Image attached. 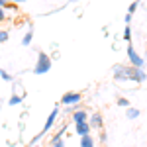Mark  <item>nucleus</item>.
<instances>
[{"label": "nucleus", "mask_w": 147, "mask_h": 147, "mask_svg": "<svg viewBox=\"0 0 147 147\" xmlns=\"http://www.w3.org/2000/svg\"><path fill=\"white\" fill-rule=\"evenodd\" d=\"M51 69V59L45 55V53H39V59H37V67H35V73L37 75H43Z\"/></svg>", "instance_id": "obj_1"}, {"label": "nucleus", "mask_w": 147, "mask_h": 147, "mask_svg": "<svg viewBox=\"0 0 147 147\" xmlns=\"http://www.w3.org/2000/svg\"><path fill=\"white\" fill-rule=\"evenodd\" d=\"M127 55H129V61H131V65H134V67H141V65H143V59L134 51V47H131V45L127 47Z\"/></svg>", "instance_id": "obj_2"}, {"label": "nucleus", "mask_w": 147, "mask_h": 147, "mask_svg": "<svg viewBox=\"0 0 147 147\" xmlns=\"http://www.w3.org/2000/svg\"><path fill=\"white\" fill-rule=\"evenodd\" d=\"M63 104H75V102H80V94L79 92H67L63 98H61Z\"/></svg>", "instance_id": "obj_3"}, {"label": "nucleus", "mask_w": 147, "mask_h": 147, "mask_svg": "<svg viewBox=\"0 0 147 147\" xmlns=\"http://www.w3.org/2000/svg\"><path fill=\"white\" fill-rule=\"evenodd\" d=\"M63 136H65V125H63V129H61V131H59V134H57V136L53 137V139H51V145H53V147H65L63 143H61Z\"/></svg>", "instance_id": "obj_4"}, {"label": "nucleus", "mask_w": 147, "mask_h": 147, "mask_svg": "<svg viewBox=\"0 0 147 147\" xmlns=\"http://www.w3.org/2000/svg\"><path fill=\"white\" fill-rule=\"evenodd\" d=\"M73 120H75V124H77V125L84 124V122H86V112H82V110L75 112V114H73Z\"/></svg>", "instance_id": "obj_5"}, {"label": "nucleus", "mask_w": 147, "mask_h": 147, "mask_svg": "<svg viewBox=\"0 0 147 147\" xmlns=\"http://www.w3.org/2000/svg\"><path fill=\"white\" fill-rule=\"evenodd\" d=\"M88 131H90V124H79L77 125V134H79L80 137H84V136H88Z\"/></svg>", "instance_id": "obj_6"}, {"label": "nucleus", "mask_w": 147, "mask_h": 147, "mask_svg": "<svg viewBox=\"0 0 147 147\" xmlns=\"http://www.w3.org/2000/svg\"><path fill=\"white\" fill-rule=\"evenodd\" d=\"M57 112H59V110H57V108H55V110L51 112V116L47 118V122H45V127H43V134L51 129V125H53V122H55V118H57Z\"/></svg>", "instance_id": "obj_7"}, {"label": "nucleus", "mask_w": 147, "mask_h": 147, "mask_svg": "<svg viewBox=\"0 0 147 147\" xmlns=\"http://www.w3.org/2000/svg\"><path fill=\"white\" fill-rule=\"evenodd\" d=\"M80 147H94V141H92L90 136H84L80 139Z\"/></svg>", "instance_id": "obj_8"}, {"label": "nucleus", "mask_w": 147, "mask_h": 147, "mask_svg": "<svg viewBox=\"0 0 147 147\" xmlns=\"http://www.w3.org/2000/svg\"><path fill=\"white\" fill-rule=\"evenodd\" d=\"M90 124L94 125V127H100V125H102V118H100V114H94V116H92V118H90Z\"/></svg>", "instance_id": "obj_9"}, {"label": "nucleus", "mask_w": 147, "mask_h": 147, "mask_svg": "<svg viewBox=\"0 0 147 147\" xmlns=\"http://www.w3.org/2000/svg\"><path fill=\"white\" fill-rule=\"evenodd\" d=\"M30 41H32V32H30V34H26V35H24L22 43H24V45H28V43H30Z\"/></svg>", "instance_id": "obj_10"}, {"label": "nucleus", "mask_w": 147, "mask_h": 147, "mask_svg": "<svg viewBox=\"0 0 147 147\" xmlns=\"http://www.w3.org/2000/svg\"><path fill=\"white\" fill-rule=\"evenodd\" d=\"M8 39V34L6 32H0V41H6Z\"/></svg>", "instance_id": "obj_11"}, {"label": "nucleus", "mask_w": 147, "mask_h": 147, "mask_svg": "<svg viewBox=\"0 0 147 147\" xmlns=\"http://www.w3.org/2000/svg\"><path fill=\"white\" fill-rule=\"evenodd\" d=\"M127 116H129V118H137V110H134V108H131V110H129V114H127Z\"/></svg>", "instance_id": "obj_12"}, {"label": "nucleus", "mask_w": 147, "mask_h": 147, "mask_svg": "<svg viewBox=\"0 0 147 147\" xmlns=\"http://www.w3.org/2000/svg\"><path fill=\"white\" fill-rule=\"evenodd\" d=\"M118 104H120V106H127V104H129V102L125 100V98H120V100H118Z\"/></svg>", "instance_id": "obj_13"}, {"label": "nucleus", "mask_w": 147, "mask_h": 147, "mask_svg": "<svg viewBox=\"0 0 147 147\" xmlns=\"http://www.w3.org/2000/svg\"><path fill=\"white\" fill-rule=\"evenodd\" d=\"M124 39H129V28L125 26V32H124Z\"/></svg>", "instance_id": "obj_14"}, {"label": "nucleus", "mask_w": 147, "mask_h": 147, "mask_svg": "<svg viewBox=\"0 0 147 147\" xmlns=\"http://www.w3.org/2000/svg\"><path fill=\"white\" fill-rule=\"evenodd\" d=\"M20 100H22L20 96H14V98H12V100H10V104H18V102H20Z\"/></svg>", "instance_id": "obj_15"}, {"label": "nucleus", "mask_w": 147, "mask_h": 147, "mask_svg": "<svg viewBox=\"0 0 147 147\" xmlns=\"http://www.w3.org/2000/svg\"><path fill=\"white\" fill-rule=\"evenodd\" d=\"M0 20H4V10L0 8Z\"/></svg>", "instance_id": "obj_16"}, {"label": "nucleus", "mask_w": 147, "mask_h": 147, "mask_svg": "<svg viewBox=\"0 0 147 147\" xmlns=\"http://www.w3.org/2000/svg\"><path fill=\"white\" fill-rule=\"evenodd\" d=\"M0 75H2V71H0Z\"/></svg>", "instance_id": "obj_17"}]
</instances>
